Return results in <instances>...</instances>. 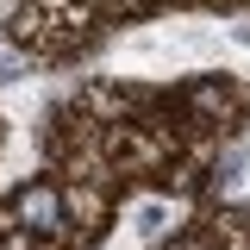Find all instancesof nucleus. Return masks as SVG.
<instances>
[{
    "label": "nucleus",
    "mask_w": 250,
    "mask_h": 250,
    "mask_svg": "<svg viewBox=\"0 0 250 250\" xmlns=\"http://www.w3.org/2000/svg\"><path fill=\"white\" fill-rule=\"evenodd\" d=\"M13 219L50 238V231H62V194H57L50 182H31V188H19V200H13Z\"/></svg>",
    "instance_id": "1"
},
{
    "label": "nucleus",
    "mask_w": 250,
    "mask_h": 250,
    "mask_svg": "<svg viewBox=\"0 0 250 250\" xmlns=\"http://www.w3.org/2000/svg\"><path fill=\"white\" fill-rule=\"evenodd\" d=\"M231 38H238V44H244V50H250V25H231Z\"/></svg>",
    "instance_id": "3"
},
{
    "label": "nucleus",
    "mask_w": 250,
    "mask_h": 250,
    "mask_svg": "<svg viewBox=\"0 0 250 250\" xmlns=\"http://www.w3.org/2000/svg\"><path fill=\"white\" fill-rule=\"evenodd\" d=\"M138 231H144V238H156V231H163V225H169V207H138Z\"/></svg>",
    "instance_id": "2"
}]
</instances>
